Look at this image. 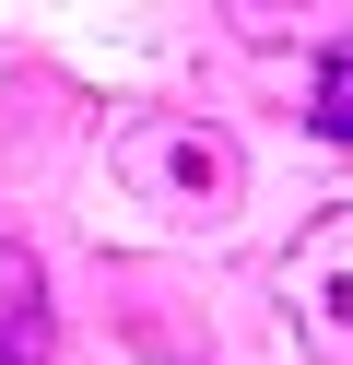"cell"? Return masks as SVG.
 <instances>
[{
  "label": "cell",
  "mask_w": 353,
  "mask_h": 365,
  "mask_svg": "<svg viewBox=\"0 0 353 365\" xmlns=\"http://www.w3.org/2000/svg\"><path fill=\"white\" fill-rule=\"evenodd\" d=\"M106 165H118V189H141L153 212H200V224L224 212L235 177H247V165H235V142H224V130H200V118H130V130L106 142Z\"/></svg>",
  "instance_id": "1"
},
{
  "label": "cell",
  "mask_w": 353,
  "mask_h": 365,
  "mask_svg": "<svg viewBox=\"0 0 353 365\" xmlns=\"http://www.w3.org/2000/svg\"><path fill=\"white\" fill-rule=\"evenodd\" d=\"M282 294H295V341L318 365H353V200H329L318 224L282 259Z\"/></svg>",
  "instance_id": "2"
},
{
  "label": "cell",
  "mask_w": 353,
  "mask_h": 365,
  "mask_svg": "<svg viewBox=\"0 0 353 365\" xmlns=\"http://www.w3.org/2000/svg\"><path fill=\"white\" fill-rule=\"evenodd\" d=\"M306 130H318V142H342V153H353V36H342V48L318 59V95H306Z\"/></svg>",
  "instance_id": "3"
},
{
  "label": "cell",
  "mask_w": 353,
  "mask_h": 365,
  "mask_svg": "<svg viewBox=\"0 0 353 365\" xmlns=\"http://www.w3.org/2000/svg\"><path fill=\"white\" fill-rule=\"evenodd\" d=\"M47 354H59V318L36 294H0V365H47Z\"/></svg>",
  "instance_id": "4"
}]
</instances>
